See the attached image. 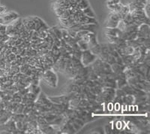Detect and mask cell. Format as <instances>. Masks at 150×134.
Segmentation results:
<instances>
[{"label":"cell","mask_w":150,"mask_h":134,"mask_svg":"<svg viewBox=\"0 0 150 134\" xmlns=\"http://www.w3.org/2000/svg\"><path fill=\"white\" fill-rule=\"evenodd\" d=\"M106 3H107V6H110V5H115L121 3V2L120 0H108Z\"/></svg>","instance_id":"obj_6"},{"label":"cell","mask_w":150,"mask_h":134,"mask_svg":"<svg viewBox=\"0 0 150 134\" xmlns=\"http://www.w3.org/2000/svg\"><path fill=\"white\" fill-rule=\"evenodd\" d=\"M83 13L86 17H90V18H96V14H95L94 11H92V9L91 8L90 6H89V7H87L86 8L84 9V10H83Z\"/></svg>","instance_id":"obj_4"},{"label":"cell","mask_w":150,"mask_h":134,"mask_svg":"<svg viewBox=\"0 0 150 134\" xmlns=\"http://www.w3.org/2000/svg\"><path fill=\"white\" fill-rule=\"evenodd\" d=\"M44 80L52 87H56L57 84V76L52 71H47L44 74Z\"/></svg>","instance_id":"obj_2"},{"label":"cell","mask_w":150,"mask_h":134,"mask_svg":"<svg viewBox=\"0 0 150 134\" xmlns=\"http://www.w3.org/2000/svg\"><path fill=\"white\" fill-rule=\"evenodd\" d=\"M83 59H87L84 60L83 61V64H86V65H88L89 63L92 62L91 60H89V59L92 60H94V56L92 54H90L89 52H84L83 55Z\"/></svg>","instance_id":"obj_3"},{"label":"cell","mask_w":150,"mask_h":134,"mask_svg":"<svg viewBox=\"0 0 150 134\" xmlns=\"http://www.w3.org/2000/svg\"><path fill=\"white\" fill-rule=\"evenodd\" d=\"M19 17L20 15L14 11H6L5 12L0 14V25H5V26L11 25L16 20H17Z\"/></svg>","instance_id":"obj_1"},{"label":"cell","mask_w":150,"mask_h":134,"mask_svg":"<svg viewBox=\"0 0 150 134\" xmlns=\"http://www.w3.org/2000/svg\"><path fill=\"white\" fill-rule=\"evenodd\" d=\"M77 6H78V8L80 10L83 11L85 8H86L87 7L90 6V4H89L88 0H80V2H79V3L77 4Z\"/></svg>","instance_id":"obj_5"},{"label":"cell","mask_w":150,"mask_h":134,"mask_svg":"<svg viewBox=\"0 0 150 134\" xmlns=\"http://www.w3.org/2000/svg\"><path fill=\"white\" fill-rule=\"evenodd\" d=\"M6 11H7V8H6V7H5V5H0V14L4 13V12H5Z\"/></svg>","instance_id":"obj_7"}]
</instances>
